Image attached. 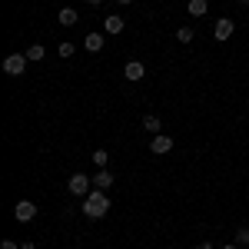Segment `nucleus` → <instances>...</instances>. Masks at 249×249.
I'll use <instances>...</instances> for the list:
<instances>
[{
  "mask_svg": "<svg viewBox=\"0 0 249 249\" xmlns=\"http://www.w3.org/2000/svg\"><path fill=\"white\" fill-rule=\"evenodd\" d=\"M107 213H110L107 190H90V196H83V216L87 219H103Z\"/></svg>",
  "mask_w": 249,
  "mask_h": 249,
  "instance_id": "1",
  "label": "nucleus"
},
{
  "mask_svg": "<svg viewBox=\"0 0 249 249\" xmlns=\"http://www.w3.org/2000/svg\"><path fill=\"white\" fill-rule=\"evenodd\" d=\"M90 186H93V176H83V173H73L67 179V190L73 196H90Z\"/></svg>",
  "mask_w": 249,
  "mask_h": 249,
  "instance_id": "2",
  "label": "nucleus"
},
{
  "mask_svg": "<svg viewBox=\"0 0 249 249\" xmlns=\"http://www.w3.org/2000/svg\"><path fill=\"white\" fill-rule=\"evenodd\" d=\"M27 53H10V57H3V73L7 77H20L23 70H27Z\"/></svg>",
  "mask_w": 249,
  "mask_h": 249,
  "instance_id": "3",
  "label": "nucleus"
},
{
  "mask_svg": "<svg viewBox=\"0 0 249 249\" xmlns=\"http://www.w3.org/2000/svg\"><path fill=\"white\" fill-rule=\"evenodd\" d=\"M14 219H17V223H30V219H37V206H34L30 199H20L17 206H14Z\"/></svg>",
  "mask_w": 249,
  "mask_h": 249,
  "instance_id": "4",
  "label": "nucleus"
},
{
  "mask_svg": "<svg viewBox=\"0 0 249 249\" xmlns=\"http://www.w3.org/2000/svg\"><path fill=\"white\" fill-rule=\"evenodd\" d=\"M232 30H236V23H232L230 17H223V20H216V27H213V37H216V40H230V37H232Z\"/></svg>",
  "mask_w": 249,
  "mask_h": 249,
  "instance_id": "5",
  "label": "nucleus"
},
{
  "mask_svg": "<svg viewBox=\"0 0 249 249\" xmlns=\"http://www.w3.org/2000/svg\"><path fill=\"white\" fill-rule=\"evenodd\" d=\"M123 77L130 80V83H136V80H143V77H146V67H143L140 60H130V63L123 67Z\"/></svg>",
  "mask_w": 249,
  "mask_h": 249,
  "instance_id": "6",
  "label": "nucleus"
},
{
  "mask_svg": "<svg viewBox=\"0 0 249 249\" xmlns=\"http://www.w3.org/2000/svg\"><path fill=\"white\" fill-rule=\"evenodd\" d=\"M170 150H173V140H170V136L156 133L153 140H150V153H160V156H163V153H170Z\"/></svg>",
  "mask_w": 249,
  "mask_h": 249,
  "instance_id": "7",
  "label": "nucleus"
},
{
  "mask_svg": "<svg viewBox=\"0 0 249 249\" xmlns=\"http://www.w3.org/2000/svg\"><path fill=\"white\" fill-rule=\"evenodd\" d=\"M113 183H116V176L110 170H96V176H93V186H96V190H110Z\"/></svg>",
  "mask_w": 249,
  "mask_h": 249,
  "instance_id": "8",
  "label": "nucleus"
},
{
  "mask_svg": "<svg viewBox=\"0 0 249 249\" xmlns=\"http://www.w3.org/2000/svg\"><path fill=\"white\" fill-rule=\"evenodd\" d=\"M57 20H60V27H77V23H80V17H77L73 7H63V10L57 14Z\"/></svg>",
  "mask_w": 249,
  "mask_h": 249,
  "instance_id": "9",
  "label": "nucleus"
},
{
  "mask_svg": "<svg viewBox=\"0 0 249 249\" xmlns=\"http://www.w3.org/2000/svg\"><path fill=\"white\" fill-rule=\"evenodd\" d=\"M103 30H107V34H123V17H120V14H110V17L103 20Z\"/></svg>",
  "mask_w": 249,
  "mask_h": 249,
  "instance_id": "10",
  "label": "nucleus"
},
{
  "mask_svg": "<svg viewBox=\"0 0 249 249\" xmlns=\"http://www.w3.org/2000/svg\"><path fill=\"white\" fill-rule=\"evenodd\" d=\"M143 130L156 136L160 130H163V120H160V116H153V113H150V116H143Z\"/></svg>",
  "mask_w": 249,
  "mask_h": 249,
  "instance_id": "11",
  "label": "nucleus"
},
{
  "mask_svg": "<svg viewBox=\"0 0 249 249\" xmlns=\"http://www.w3.org/2000/svg\"><path fill=\"white\" fill-rule=\"evenodd\" d=\"M83 47H87L90 53H100V50H103V37H100V34H87V40H83Z\"/></svg>",
  "mask_w": 249,
  "mask_h": 249,
  "instance_id": "12",
  "label": "nucleus"
},
{
  "mask_svg": "<svg viewBox=\"0 0 249 249\" xmlns=\"http://www.w3.org/2000/svg\"><path fill=\"white\" fill-rule=\"evenodd\" d=\"M186 10H190V17H203V14L210 10V0H190Z\"/></svg>",
  "mask_w": 249,
  "mask_h": 249,
  "instance_id": "13",
  "label": "nucleus"
},
{
  "mask_svg": "<svg viewBox=\"0 0 249 249\" xmlns=\"http://www.w3.org/2000/svg\"><path fill=\"white\" fill-rule=\"evenodd\" d=\"M193 37H196L193 27H179V30H176V40H179V43H193Z\"/></svg>",
  "mask_w": 249,
  "mask_h": 249,
  "instance_id": "14",
  "label": "nucleus"
},
{
  "mask_svg": "<svg viewBox=\"0 0 249 249\" xmlns=\"http://www.w3.org/2000/svg\"><path fill=\"white\" fill-rule=\"evenodd\" d=\"M43 53H47V50H43L40 43H30V47H27V60H34V63H37V60H43Z\"/></svg>",
  "mask_w": 249,
  "mask_h": 249,
  "instance_id": "15",
  "label": "nucleus"
},
{
  "mask_svg": "<svg viewBox=\"0 0 249 249\" xmlns=\"http://www.w3.org/2000/svg\"><path fill=\"white\" fill-rule=\"evenodd\" d=\"M107 156H110L107 150H96V153L90 156V160H93V166H96V170H107Z\"/></svg>",
  "mask_w": 249,
  "mask_h": 249,
  "instance_id": "16",
  "label": "nucleus"
},
{
  "mask_svg": "<svg viewBox=\"0 0 249 249\" xmlns=\"http://www.w3.org/2000/svg\"><path fill=\"white\" fill-rule=\"evenodd\" d=\"M236 243H239L243 249L249 246V226H239V230H236Z\"/></svg>",
  "mask_w": 249,
  "mask_h": 249,
  "instance_id": "17",
  "label": "nucleus"
},
{
  "mask_svg": "<svg viewBox=\"0 0 249 249\" xmlns=\"http://www.w3.org/2000/svg\"><path fill=\"white\" fill-rule=\"evenodd\" d=\"M57 53H60L63 60H67V57H73V43H70V40H63V43L57 47Z\"/></svg>",
  "mask_w": 249,
  "mask_h": 249,
  "instance_id": "18",
  "label": "nucleus"
},
{
  "mask_svg": "<svg viewBox=\"0 0 249 249\" xmlns=\"http://www.w3.org/2000/svg\"><path fill=\"white\" fill-rule=\"evenodd\" d=\"M0 249H20L17 243H10V239H3V243H0Z\"/></svg>",
  "mask_w": 249,
  "mask_h": 249,
  "instance_id": "19",
  "label": "nucleus"
},
{
  "mask_svg": "<svg viewBox=\"0 0 249 249\" xmlns=\"http://www.w3.org/2000/svg\"><path fill=\"white\" fill-rule=\"evenodd\" d=\"M196 249H213V243H210V239H206V243H199V246H196Z\"/></svg>",
  "mask_w": 249,
  "mask_h": 249,
  "instance_id": "20",
  "label": "nucleus"
},
{
  "mask_svg": "<svg viewBox=\"0 0 249 249\" xmlns=\"http://www.w3.org/2000/svg\"><path fill=\"white\" fill-rule=\"evenodd\" d=\"M223 249H243V246H239V243H226Z\"/></svg>",
  "mask_w": 249,
  "mask_h": 249,
  "instance_id": "21",
  "label": "nucleus"
},
{
  "mask_svg": "<svg viewBox=\"0 0 249 249\" xmlns=\"http://www.w3.org/2000/svg\"><path fill=\"white\" fill-rule=\"evenodd\" d=\"M87 3H90V7H100V3H103V0H87Z\"/></svg>",
  "mask_w": 249,
  "mask_h": 249,
  "instance_id": "22",
  "label": "nucleus"
},
{
  "mask_svg": "<svg viewBox=\"0 0 249 249\" xmlns=\"http://www.w3.org/2000/svg\"><path fill=\"white\" fill-rule=\"evenodd\" d=\"M20 249H37V246H34V243H23V246H20Z\"/></svg>",
  "mask_w": 249,
  "mask_h": 249,
  "instance_id": "23",
  "label": "nucleus"
},
{
  "mask_svg": "<svg viewBox=\"0 0 249 249\" xmlns=\"http://www.w3.org/2000/svg\"><path fill=\"white\" fill-rule=\"evenodd\" d=\"M116 3H133V0H116Z\"/></svg>",
  "mask_w": 249,
  "mask_h": 249,
  "instance_id": "24",
  "label": "nucleus"
},
{
  "mask_svg": "<svg viewBox=\"0 0 249 249\" xmlns=\"http://www.w3.org/2000/svg\"><path fill=\"white\" fill-rule=\"evenodd\" d=\"M239 3H243V7H249V0H239Z\"/></svg>",
  "mask_w": 249,
  "mask_h": 249,
  "instance_id": "25",
  "label": "nucleus"
}]
</instances>
